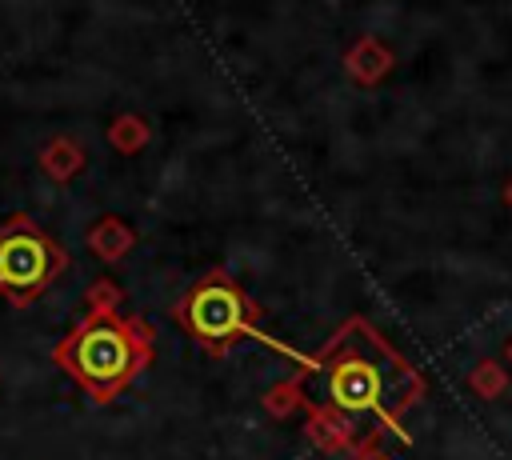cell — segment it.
<instances>
[{
	"instance_id": "obj_3",
	"label": "cell",
	"mask_w": 512,
	"mask_h": 460,
	"mask_svg": "<svg viewBox=\"0 0 512 460\" xmlns=\"http://www.w3.org/2000/svg\"><path fill=\"white\" fill-rule=\"evenodd\" d=\"M320 368L328 372V396L340 412H376L388 428H396L400 440H408L400 416L424 392V380L412 372V364L400 360V352L388 348L380 332H376V356L340 352L332 364Z\"/></svg>"
},
{
	"instance_id": "obj_7",
	"label": "cell",
	"mask_w": 512,
	"mask_h": 460,
	"mask_svg": "<svg viewBox=\"0 0 512 460\" xmlns=\"http://www.w3.org/2000/svg\"><path fill=\"white\" fill-rule=\"evenodd\" d=\"M468 384H472L484 400H492V396H500V392L508 388V372H504L496 360H480V364L468 372Z\"/></svg>"
},
{
	"instance_id": "obj_4",
	"label": "cell",
	"mask_w": 512,
	"mask_h": 460,
	"mask_svg": "<svg viewBox=\"0 0 512 460\" xmlns=\"http://www.w3.org/2000/svg\"><path fill=\"white\" fill-rule=\"evenodd\" d=\"M64 264V248L28 216H16L0 228V296H8L16 308L32 304L64 272Z\"/></svg>"
},
{
	"instance_id": "obj_10",
	"label": "cell",
	"mask_w": 512,
	"mask_h": 460,
	"mask_svg": "<svg viewBox=\"0 0 512 460\" xmlns=\"http://www.w3.org/2000/svg\"><path fill=\"white\" fill-rule=\"evenodd\" d=\"M352 460H392V456L376 452V440L368 436V440H356V452H352Z\"/></svg>"
},
{
	"instance_id": "obj_11",
	"label": "cell",
	"mask_w": 512,
	"mask_h": 460,
	"mask_svg": "<svg viewBox=\"0 0 512 460\" xmlns=\"http://www.w3.org/2000/svg\"><path fill=\"white\" fill-rule=\"evenodd\" d=\"M508 356H512V344H508Z\"/></svg>"
},
{
	"instance_id": "obj_6",
	"label": "cell",
	"mask_w": 512,
	"mask_h": 460,
	"mask_svg": "<svg viewBox=\"0 0 512 460\" xmlns=\"http://www.w3.org/2000/svg\"><path fill=\"white\" fill-rule=\"evenodd\" d=\"M92 248H96V256H104V260H120V256L132 248V236H128L116 220H104V224L92 232Z\"/></svg>"
},
{
	"instance_id": "obj_2",
	"label": "cell",
	"mask_w": 512,
	"mask_h": 460,
	"mask_svg": "<svg viewBox=\"0 0 512 460\" xmlns=\"http://www.w3.org/2000/svg\"><path fill=\"white\" fill-rule=\"evenodd\" d=\"M260 312H264V308H260L228 272L212 268L208 276H200V280L184 292V300L172 308V320H176L208 356H224L236 340H260L264 348H276V352L292 356V360L304 364L308 372H320V360H316V356H304V352H296V348L272 340L268 332H260V328H256V316H260Z\"/></svg>"
},
{
	"instance_id": "obj_8",
	"label": "cell",
	"mask_w": 512,
	"mask_h": 460,
	"mask_svg": "<svg viewBox=\"0 0 512 460\" xmlns=\"http://www.w3.org/2000/svg\"><path fill=\"white\" fill-rule=\"evenodd\" d=\"M296 404H304V408H308V400H300V392H296V384H280V388H272V392L264 396V408H268V412H276V416H284V412H292Z\"/></svg>"
},
{
	"instance_id": "obj_5",
	"label": "cell",
	"mask_w": 512,
	"mask_h": 460,
	"mask_svg": "<svg viewBox=\"0 0 512 460\" xmlns=\"http://www.w3.org/2000/svg\"><path fill=\"white\" fill-rule=\"evenodd\" d=\"M308 436H312V444H316L320 452H328V456L356 448V428H352L348 412H340L336 404H332V408L308 404Z\"/></svg>"
},
{
	"instance_id": "obj_1",
	"label": "cell",
	"mask_w": 512,
	"mask_h": 460,
	"mask_svg": "<svg viewBox=\"0 0 512 460\" xmlns=\"http://www.w3.org/2000/svg\"><path fill=\"white\" fill-rule=\"evenodd\" d=\"M152 324L140 316H120L116 308L108 312H88L52 352V360L96 400L112 404L156 356L152 344Z\"/></svg>"
},
{
	"instance_id": "obj_9",
	"label": "cell",
	"mask_w": 512,
	"mask_h": 460,
	"mask_svg": "<svg viewBox=\"0 0 512 460\" xmlns=\"http://www.w3.org/2000/svg\"><path fill=\"white\" fill-rule=\"evenodd\" d=\"M120 304V288H112L108 280H100L92 292H88V312H108Z\"/></svg>"
}]
</instances>
